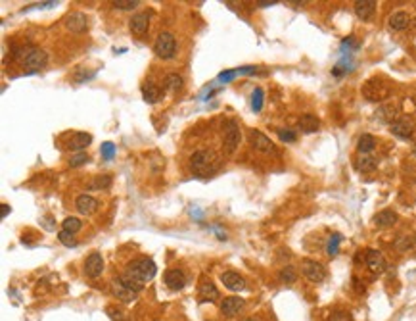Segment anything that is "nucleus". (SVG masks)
I'll return each instance as SVG.
<instances>
[{
    "label": "nucleus",
    "mask_w": 416,
    "mask_h": 321,
    "mask_svg": "<svg viewBox=\"0 0 416 321\" xmlns=\"http://www.w3.org/2000/svg\"><path fill=\"white\" fill-rule=\"evenodd\" d=\"M221 158L215 150H198L190 156V168L198 175H211L219 169Z\"/></svg>",
    "instance_id": "nucleus-1"
},
{
    "label": "nucleus",
    "mask_w": 416,
    "mask_h": 321,
    "mask_svg": "<svg viewBox=\"0 0 416 321\" xmlns=\"http://www.w3.org/2000/svg\"><path fill=\"white\" fill-rule=\"evenodd\" d=\"M156 271H157L156 264H154L150 258H136V260H133L131 264L127 265L125 277L144 285V283H148L150 279H154Z\"/></svg>",
    "instance_id": "nucleus-2"
},
{
    "label": "nucleus",
    "mask_w": 416,
    "mask_h": 321,
    "mask_svg": "<svg viewBox=\"0 0 416 321\" xmlns=\"http://www.w3.org/2000/svg\"><path fill=\"white\" fill-rule=\"evenodd\" d=\"M389 93H391L389 83H385V81L380 79V77H372V79L366 81L364 87H362V95H364V98L370 100V102H382V100H385V98L389 97Z\"/></svg>",
    "instance_id": "nucleus-3"
},
{
    "label": "nucleus",
    "mask_w": 416,
    "mask_h": 321,
    "mask_svg": "<svg viewBox=\"0 0 416 321\" xmlns=\"http://www.w3.org/2000/svg\"><path fill=\"white\" fill-rule=\"evenodd\" d=\"M154 52H156V56L161 58V60L173 58L175 52H177V40H175L173 33H169V31L159 33L156 42H154Z\"/></svg>",
    "instance_id": "nucleus-4"
},
{
    "label": "nucleus",
    "mask_w": 416,
    "mask_h": 321,
    "mask_svg": "<svg viewBox=\"0 0 416 321\" xmlns=\"http://www.w3.org/2000/svg\"><path fill=\"white\" fill-rule=\"evenodd\" d=\"M301 271L311 283H322L326 279V267L321 262H314V260H303L301 262Z\"/></svg>",
    "instance_id": "nucleus-5"
},
{
    "label": "nucleus",
    "mask_w": 416,
    "mask_h": 321,
    "mask_svg": "<svg viewBox=\"0 0 416 321\" xmlns=\"http://www.w3.org/2000/svg\"><path fill=\"white\" fill-rule=\"evenodd\" d=\"M48 62V54L44 52L42 49H35V47H31V50H29V54L23 58V62H21V65L23 67H29L31 72H39L40 67H44Z\"/></svg>",
    "instance_id": "nucleus-6"
},
{
    "label": "nucleus",
    "mask_w": 416,
    "mask_h": 321,
    "mask_svg": "<svg viewBox=\"0 0 416 321\" xmlns=\"http://www.w3.org/2000/svg\"><path fill=\"white\" fill-rule=\"evenodd\" d=\"M111 290H113V294H115L121 302H125V304L134 302V300H136V294H138L136 290H133L125 281H123V277H117V279L111 281Z\"/></svg>",
    "instance_id": "nucleus-7"
},
{
    "label": "nucleus",
    "mask_w": 416,
    "mask_h": 321,
    "mask_svg": "<svg viewBox=\"0 0 416 321\" xmlns=\"http://www.w3.org/2000/svg\"><path fill=\"white\" fill-rule=\"evenodd\" d=\"M242 141V133H240V127L236 121H230L228 123L227 131H225V152L227 154H234L238 145Z\"/></svg>",
    "instance_id": "nucleus-8"
},
{
    "label": "nucleus",
    "mask_w": 416,
    "mask_h": 321,
    "mask_svg": "<svg viewBox=\"0 0 416 321\" xmlns=\"http://www.w3.org/2000/svg\"><path fill=\"white\" fill-rule=\"evenodd\" d=\"M248 139H250V145H252L255 150H259V152H273V150H275L273 141H271L265 133L257 131V129H252Z\"/></svg>",
    "instance_id": "nucleus-9"
},
{
    "label": "nucleus",
    "mask_w": 416,
    "mask_h": 321,
    "mask_svg": "<svg viewBox=\"0 0 416 321\" xmlns=\"http://www.w3.org/2000/svg\"><path fill=\"white\" fill-rule=\"evenodd\" d=\"M364 264H366V267H369L370 271L374 273V275H380V273L385 271V267H387V262H385V258L378 252V250H366V254H364Z\"/></svg>",
    "instance_id": "nucleus-10"
},
{
    "label": "nucleus",
    "mask_w": 416,
    "mask_h": 321,
    "mask_svg": "<svg viewBox=\"0 0 416 321\" xmlns=\"http://www.w3.org/2000/svg\"><path fill=\"white\" fill-rule=\"evenodd\" d=\"M104 271V258L100 252H92L85 262V273L90 279H98Z\"/></svg>",
    "instance_id": "nucleus-11"
},
{
    "label": "nucleus",
    "mask_w": 416,
    "mask_h": 321,
    "mask_svg": "<svg viewBox=\"0 0 416 321\" xmlns=\"http://www.w3.org/2000/svg\"><path fill=\"white\" fill-rule=\"evenodd\" d=\"M148 27H150V16L146 12H140V14H134L131 19H129V29L133 35L136 37H144L148 33Z\"/></svg>",
    "instance_id": "nucleus-12"
},
{
    "label": "nucleus",
    "mask_w": 416,
    "mask_h": 321,
    "mask_svg": "<svg viewBox=\"0 0 416 321\" xmlns=\"http://www.w3.org/2000/svg\"><path fill=\"white\" fill-rule=\"evenodd\" d=\"M389 127H391L393 135L399 136V139H410L412 133H414V123L408 118H397Z\"/></svg>",
    "instance_id": "nucleus-13"
},
{
    "label": "nucleus",
    "mask_w": 416,
    "mask_h": 321,
    "mask_svg": "<svg viewBox=\"0 0 416 321\" xmlns=\"http://www.w3.org/2000/svg\"><path fill=\"white\" fill-rule=\"evenodd\" d=\"M65 27L71 33H85L88 29V17L83 12H73L65 17Z\"/></svg>",
    "instance_id": "nucleus-14"
},
{
    "label": "nucleus",
    "mask_w": 416,
    "mask_h": 321,
    "mask_svg": "<svg viewBox=\"0 0 416 321\" xmlns=\"http://www.w3.org/2000/svg\"><path fill=\"white\" fill-rule=\"evenodd\" d=\"M246 306V300L240 296H230V298H225L221 302V313L227 315V317H234L238 313L242 312V308Z\"/></svg>",
    "instance_id": "nucleus-15"
},
{
    "label": "nucleus",
    "mask_w": 416,
    "mask_h": 321,
    "mask_svg": "<svg viewBox=\"0 0 416 321\" xmlns=\"http://www.w3.org/2000/svg\"><path fill=\"white\" fill-rule=\"evenodd\" d=\"M221 283L232 292H240V290L246 289V279L236 271H225L221 275Z\"/></svg>",
    "instance_id": "nucleus-16"
},
{
    "label": "nucleus",
    "mask_w": 416,
    "mask_h": 321,
    "mask_svg": "<svg viewBox=\"0 0 416 321\" xmlns=\"http://www.w3.org/2000/svg\"><path fill=\"white\" fill-rule=\"evenodd\" d=\"M374 12H376V2L374 0H357L355 2V14L359 19L362 21H369L374 17Z\"/></svg>",
    "instance_id": "nucleus-17"
},
{
    "label": "nucleus",
    "mask_w": 416,
    "mask_h": 321,
    "mask_svg": "<svg viewBox=\"0 0 416 321\" xmlns=\"http://www.w3.org/2000/svg\"><path fill=\"white\" fill-rule=\"evenodd\" d=\"M75 208H77L79 214L90 216V214H94L96 210H98V200L92 198L90 194H81V196H77V200H75Z\"/></svg>",
    "instance_id": "nucleus-18"
},
{
    "label": "nucleus",
    "mask_w": 416,
    "mask_h": 321,
    "mask_svg": "<svg viewBox=\"0 0 416 321\" xmlns=\"http://www.w3.org/2000/svg\"><path fill=\"white\" fill-rule=\"evenodd\" d=\"M92 143V136L88 135V133H73V135H69V139H67V148L69 150H75V152H83L85 148H87L88 145Z\"/></svg>",
    "instance_id": "nucleus-19"
},
{
    "label": "nucleus",
    "mask_w": 416,
    "mask_h": 321,
    "mask_svg": "<svg viewBox=\"0 0 416 321\" xmlns=\"http://www.w3.org/2000/svg\"><path fill=\"white\" fill-rule=\"evenodd\" d=\"M165 285L171 290H181L186 285V277L181 269H167L165 273Z\"/></svg>",
    "instance_id": "nucleus-20"
},
{
    "label": "nucleus",
    "mask_w": 416,
    "mask_h": 321,
    "mask_svg": "<svg viewBox=\"0 0 416 321\" xmlns=\"http://www.w3.org/2000/svg\"><path fill=\"white\" fill-rule=\"evenodd\" d=\"M200 298L204 302H215L219 298V290L209 279H202V283H200Z\"/></svg>",
    "instance_id": "nucleus-21"
},
{
    "label": "nucleus",
    "mask_w": 416,
    "mask_h": 321,
    "mask_svg": "<svg viewBox=\"0 0 416 321\" xmlns=\"http://www.w3.org/2000/svg\"><path fill=\"white\" fill-rule=\"evenodd\" d=\"M355 168H357V171H361V173H370V171H374V169L378 168V160L374 156H370V154H361V156L355 160Z\"/></svg>",
    "instance_id": "nucleus-22"
},
{
    "label": "nucleus",
    "mask_w": 416,
    "mask_h": 321,
    "mask_svg": "<svg viewBox=\"0 0 416 321\" xmlns=\"http://www.w3.org/2000/svg\"><path fill=\"white\" fill-rule=\"evenodd\" d=\"M299 129L303 133H316L321 129V120L313 113H305V116L299 118Z\"/></svg>",
    "instance_id": "nucleus-23"
},
{
    "label": "nucleus",
    "mask_w": 416,
    "mask_h": 321,
    "mask_svg": "<svg viewBox=\"0 0 416 321\" xmlns=\"http://www.w3.org/2000/svg\"><path fill=\"white\" fill-rule=\"evenodd\" d=\"M408 24H410V16H408L407 12H395L389 17V27H391L393 31H403V29L408 27Z\"/></svg>",
    "instance_id": "nucleus-24"
},
{
    "label": "nucleus",
    "mask_w": 416,
    "mask_h": 321,
    "mask_svg": "<svg viewBox=\"0 0 416 321\" xmlns=\"http://www.w3.org/2000/svg\"><path fill=\"white\" fill-rule=\"evenodd\" d=\"M376 116L380 121H384V123H389V125H391L393 121L397 120V108H395L393 104H384V106L378 108Z\"/></svg>",
    "instance_id": "nucleus-25"
},
{
    "label": "nucleus",
    "mask_w": 416,
    "mask_h": 321,
    "mask_svg": "<svg viewBox=\"0 0 416 321\" xmlns=\"http://www.w3.org/2000/svg\"><path fill=\"white\" fill-rule=\"evenodd\" d=\"M395 221H397V214L393 210H384L374 216V223L378 227H391V225H395Z\"/></svg>",
    "instance_id": "nucleus-26"
},
{
    "label": "nucleus",
    "mask_w": 416,
    "mask_h": 321,
    "mask_svg": "<svg viewBox=\"0 0 416 321\" xmlns=\"http://www.w3.org/2000/svg\"><path fill=\"white\" fill-rule=\"evenodd\" d=\"M374 146H376V139L372 135H361V139H359V143H357V150L361 154H370L372 150H374Z\"/></svg>",
    "instance_id": "nucleus-27"
},
{
    "label": "nucleus",
    "mask_w": 416,
    "mask_h": 321,
    "mask_svg": "<svg viewBox=\"0 0 416 321\" xmlns=\"http://www.w3.org/2000/svg\"><path fill=\"white\" fill-rule=\"evenodd\" d=\"M81 227H83V221L79 219V217H65L63 219V231H67V233L75 235L81 231Z\"/></svg>",
    "instance_id": "nucleus-28"
},
{
    "label": "nucleus",
    "mask_w": 416,
    "mask_h": 321,
    "mask_svg": "<svg viewBox=\"0 0 416 321\" xmlns=\"http://www.w3.org/2000/svg\"><path fill=\"white\" fill-rule=\"evenodd\" d=\"M142 97H144L146 102L154 104V102H157V98H159V90H157L154 85H144V87H142Z\"/></svg>",
    "instance_id": "nucleus-29"
},
{
    "label": "nucleus",
    "mask_w": 416,
    "mask_h": 321,
    "mask_svg": "<svg viewBox=\"0 0 416 321\" xmlns=\"http://www.w3.org/2000/svg\"><path fill=\"white\" fill-rule=\"evenodd\" d=\"M263 97H265V93H263V88L261 87H257L252 93V110L253 112H261V108H263Z\"/></svg>",
    "instance_id": "nucleus-30"
},
{
    "label": "nucleus",
    "mask_w": 416,
    "mask_h": 321,
    "mask_svg": "<svg viewBox=\"0 0 416 321\" xmlns=\"http://www.w3.org/2000/svg\"><path fill=\"white\" fill-rule=\"evenodd\" d=\"M280 281L282 283H296V279H298V273H296V267H291V265H286V267H282V271H280Z\"/></svg>",
    "instance_id": "nucleus-31"
},
{
    "label": "nucleus",
    "mask_w": 416,
    "mask_h": 321,
    "mask_svg": "<svg viewBox=\"0 0 416 321\" xmlns=\"http://www.w3.org/2000/svg\"><path fill=\"white\" fill-rule=\"evenodd\" d=\"M339 242H341V235H332L328 241V246H326V252H328V256H336L339 250Z\"/></svg>",
    "instance_id": "nucleus-32"
},
{
    "label": "nucleus",
    "mask_w": 416,
    "mask_h": 321,
    "mask_svg": "<svg viewBox=\"0 0 416 321\" xmlns=\"http://www.w3.org/2000/svg\"><path fill=\"white\" fill-rule=\"evenodd\" d=\"M165 85L171 88V90H179V88H182V77L177 75V73H169L167 79H165Z\"/></svg>",
    "instance_id": "nucleus-33"
},
{
    "label": "nucleus",
    "mask_w": 416,
    "mask_h": 321,
    "mask_svg": "<svg viewBox=\"0 0 416 321\" xmlns=\"http://www.w3.org/2000/svg\"><path fill=\"white\" fill-rule=\"evenodd\" d=\"M110 185H111V177L102 175V177H98V179H94V181L88 185V189H108Z\"/></svg>",
    "instance_id": "nucleus-34"
},
{
    "label": "nucleus",
    "mask_w": 416,
    "mask_h": 321,
    "mask_svg": "<svg viewBox=\"0 0 416 321\" xmlns=\"http://www.w3.org/2000/svg\"><path fill=\"white\" fill-rule=\"evenodd\" d=\"M88 160H90V158H88V154H87V152H77L75 156H71L69 166H71V168H79V166L87 164Z\"/></svg>",
    "instance_id": "nucleus-35"
},
{
    "label": "nucleus",
    "mask_w": 416,
    "mask_h": 321,
    "mask_svg": "<svg viewBox=\"0 0 416 321\" xmlns=\"http://www.w3.org/2000/svg\"><path fill=\"white\" fill-rule=\"evenodd\" d=\"M140 2L138 0H115L113 2V8H117V10H133V8H136Z\"/></svg>",
    "instance_id": "nucleus-36"
},
{
    "label": "nucleus",
    "mask_w": 416,
    "mask_h": 321,
    "mask_svg": "<svg viewBox=\"0 0 416 321\" xmlns=\"http://www.w3.org/2000/svg\"><path fill=\"white\" fill-rule=\"evenodd\" d=\"M58 239H60V242L65 244V246H75V244H77V241L73 239V235L67 233V231H63V229L58 233Z\"/></svg>",
    "instance_id": "nucleus-37"
},
{
    "label": "nucleus",
    "mask_w": 416,
    "mask_h": 321,
    "mask_svg": "<svg viewBox=\"0 0 416 321\" xmlns=\"http://www.w3.org/2000/svg\"><path fill=\"white\" fill-rule=\"evenodd\" d=\"M278 139L282 141V143H293L296 139H298V135L293 133V131H284V129H278Z\"/></svg>",
    "instance_id": "nucleus-38"
},
{
    "label": "nucleus",
    "mask_w": 416,
    "mask_h": 321,
    "mask_svg": "<svg viewBox=\"0 0 416 321\" xmlns=\"http://www.w3.org/2000/svg\"><path fill=\"white\" fill-rule=\"evenodd\" d=\"M328 321H353V317L347 312H334L328 315Z\"/></svg>",
    "instance_id": "nucleus-39"
},
{
    "label": "nucleus",
    "mask_w": 416,
    "mask_h": 321,
    "mask_svg": "<svg viewBox=\"0 0 416 321\" xmlns=\"http://www.w3.org/2000/svg\"><path fill=\"white\" fill-rule=\"evenodd\" d=\"M113 154H115V146L111 145V143H104L102 145V158L104 160H111Z\"/></svg>",
    "instance_id": "nucleus-40"
},
{
    "label": "nucleus",
    "mask_w": 416,
    "mask_h": 321,
    "mask_svg": "<svg viewBox=\"0 0 416 321\" xmlns=\"http://www.w3.org/2000/svg\"><path fill=\"white\" fill-rule=\"evenodd\" d=\"M106 312H108V315H110L113 321H127V317L123 315V312H121V310H117V308H113V306H110Z\"/></svg>",
    "instance_id": "nucleus-41"
},
{
    "label": "nucleus",
    "mask_w": 416,
    "mask_h": 321,
    "mask_svg": "<svg viewBox=\"0 0 416 321\" xmlns=\"http://www.w3.org/2000/svg\"><path fill=\"white\" fill-rule=\"evenodd\" d=\"M410 244H412V241H410L408 237H401V241L397 242V248H399V250H408V248H410Z\"/></svg>",
    "instance_id": "nucleus-42"
},
{
    "label": "nucleus",
    "mask_w": 416,
    "mask_h": 321,
    "mask_svg": "<svg viewBox=\"0 0 416 321\" xmlns=\"http://www.w3.org/2000/svg\"><path fill=\"white\" fill-rule=\"evenodd\" d=\"M236 75H238V72H227V73H221V75H219V79H221V81H225V83H227V81L234 79Z\"/></svg>",
    "instance_id": "nucleus-43"
},
{
    "label": "nucleus",
    "mask_w": 416,
    "mask_h": 321,
    "mask_svg": "<svg viewBox=\"0 0 416 321\" xmlns=\"http://www.w3.org/2000/svg\"><path fill=\"white\" fill-rule=\"evenodd\" d=\"M8 214H10V206L8 204H2V208H0V219H4Z\"/></svg>",
    "instance_id": "nucleus-44"
},
{
    "label": "nucleus",
    "mask_w": 416,
    "mask_h": 321,
    "mask_svg": "<svg viewBox=\"0 0 416 321\" xmlns=\"http://www.w3.org/2000/svg\"><path fill=\"white\" fill-rule=\"evenodd\" d=\"M276 2H259V6H263V8H265V6H275Z\"/></svg>",
    "instance_id": "nucleus-45"
},
{
    "label": "nucleus",
    "mask_w": 416,
    "mask_h": 321,
    "mask_svg": "<svg viewBox=\"0 0 416 321\" xmlns=\"http://www.w3.org/2000/svg\"><path fill=\"white\" fill-rule=\"evenodd\" d=\"M243 321H255V319H243Z\"/></svg>",
    "instance_id": "nucleus-46"
},
{
    "label": "nucleus",
    "mask_w": 416,
    "mask_h": 321,
    "mask_svg": "<svg viewBox=\"0 0 416 321\" xmlns=\"http://www.w3.org/2000/svg\"><path fill=\"white\" fill-rule=\"evenodd\" d=\"M414 242H416V235H414Z\"/></svg>",
    "instance_id": "nucleus-47"
}]
</instances>
